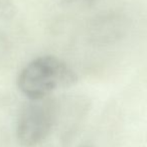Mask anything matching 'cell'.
Wrapping results in <instances>:
<instances>
[{
  "instance_id": "obj_2",
  "label": "cell",
  "mask_w": 147,
  "mask_h": 147,
  "mask_svg": "<svg viewBox=\"0 0 147 147\" xmlns=\"http://www.w3.org/2000/svg\"><path fill=\"white\" fill-rule=\"evenodd\" d=\"M55 121V103L53 99H29L17 120L16 136L24 147H36L49 136Z\"/></svg>"
},
{
  "instance_id": "obj_1",
  "label": "cell",
  "mask_w": 147,
  "mask_h": 147,
  "mask_svg": "<svg viewBox=\"0 0 147 147\" xmlns=\"http://www.w3.org/2000/svg\"><path fill=\"white\" fill-rule=\"evenodd\" d=\"M78 81V75L64 60L53 55L29 61L17 77V87L28 99L45 98L57 89L68 88Z\"/></svg>"
},
{
  "instance_id": "obj_4",
  "label": "cell",
  "mask_w": 147,
  "mask_h": 147,
  "mask_svg": "<svg viewBox=\"0 0 147 147\" xmlns=\"http://www.w3.org/2000/svg\"><path fill=\"white\" fill-rule=\"evenodd\" d=\"M16 13L17 10L13 0H0V55L11 45Z\"/></svg>"
},
{
  "instance_id": "obj_5",
  "label": "cell",
  "mask_w": 147,
  "mask_h": 147,
  "mask_svg": "<svg viewBox=\"0 0 147 147\" xmlns=\"http://www.w3.org/2000/svg\"><path fill=\"white\" fill-rule=\"evenodd\" d=\"M64 5L67 6H91L98 0H59Z\"/></svg>"
},
{
  "instance_id": "obj_3",
  "label": "cell",
  "mask_w": 147,
  "mask_h": 147,
  "mask_svg": "<svg viewBox=\"0 0 147 147\" xmlns=\"http://www.w3.org/2000/svg\"><path fill=\"white\" fill-rule=\"evenodd\" d=\"M128 30V19L122 12L108 10L94 16L87 26L86 36L91 45L105 47L120 41Z\"/></svg>"
},
{
  "instance_id": "obj_6",
  "label": "cell",
  "mask_w": 147,
  "mask_h": 147,
  "mask_svg": "<svg viewBox=\"0 0 147 147\" xmlns=\"http://www.w3.org/2000/svg\"><path fill=\"white\" fill-rule=\"evenodd\" d=\"M82 147H94V146H92V145H84V146H82Z\"/></svg>"
}]
</instances>
